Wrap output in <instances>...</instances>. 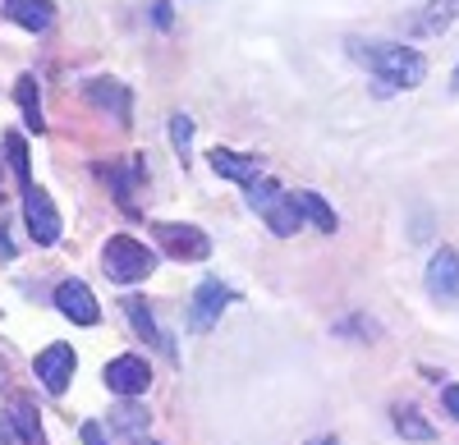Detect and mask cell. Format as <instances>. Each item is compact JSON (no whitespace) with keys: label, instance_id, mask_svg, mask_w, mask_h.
<instances>
[{"label":"cell","instance_id":"cell-1","mask_svg":"<svg viewBox=\"0 0 459 445\" xmlns=\"http://www.w3.org/2000/svg\"><path fill=\"white\" fill-rule=\"evenodd\" d=\"M350 56L377 73L381 92H391V88H418V83L428 79V60L418 56L413 47H404V42H350Z\"/></svg>","mask_w":459,"mask_h":445},{"label":"cell","instance_id":"cell-2","mask_svg":"<svg viewBox=\"0 0 459 445\" xmlns=\"http://www.w3.org/2000/svg\"><path fill=\"white\" fill-rule=\"evenodd\" d=\"M157 257H152L147 244H138L134 235H110L106 248H101V271L115 280V285H138L152 276Z\"/></svg>","mask_w":459,"mask_h":445},{"label":"cell","instance_id":"cell-3","mask_svg":"<svg viewBox=\"0 0 459 445\" xmlns=\"http://www.w3.org/2000/svg\"><path fill=\"white\" fill-rule=\"evenodd\" d=\"M248 207L272 226V235H281V239H290L299 226H303V211H299V202H294V193H285L276 179H257V184H248Z\"/></svg>","mask_w":459,"mask_h":445},{"label":"cell","instance_id":"cell-4","mask_svg":"<svg viewBox=\"0 0 459 445\" xmlns=\"http://www.w3.org/2000/svg\"><path fill=\"white\" fill-rule=\"evenodd\" d=\"M23 220H28L32 244L51 248V244L60 239V211H56L51 193H47V189H37V184H28V189H23Z\"/></svg>","mask_w":459,"mask_h":445},{"label":"cell","instance_id":"cell-5","mask_svg":"<svg viewBox=\"0 0 459 445\" xmlns=\"http://www.w3.org/2000/svg\"><path fill=\"white\" fill-rule=\"evenodd\" d=\"M230 304H235V289L221 285V280H203V285L194 289V299H188V330H194V336L212 330Z\"/></svg>","mask_w":459,"mask_h":445},{"label":"cell","instance_id":"cell-6","mask_svg":"<svg viewBox=\"0 0 459 445\" xmlns=\"http://www.w3.org/2000/svg\"><path fill=\"white\" fill-rule=\"evenodd\" d=\"M152 235H157V244L175 257V262H203V257L212 252V239H207L198 226H175V220H157V226H152Z\"/></svg>","mask_w":459,"mask_h":445},{"label":"cell","instance_id":"cell-7","mask_svg":"<svg viewBox=\"0 0 459 445\" xmlns=\"http://www.w3.org/2000/svg\"><path fill=\"white\" fill-rule=\"evenodd\" d=\"M74 349L69 345H47L42 354L32 358V372H37V381H42L51 395H65L69 390V377H74Z\"/></svg>","mask_w":459,"mask_h":445},{"label":"cell","instance_id":"cell-8","mask_svg":"<svg viewBox=\"0 0 459 445\" xmlns=\"http://www.w3.org/2000/svg\"><path fill=\"white\" fill-rule=\"evenodd\" d=\"M106 386L115 390V395H143L147 386H152V367H147V358H138V354H120V358H110L106 363Z\"/></svg>","mask_w":459,"mask_h":445},{"label":"cell","instance_id":"cell-9","mask_svg":"<svg viewBox=\"0 0 459 445\" xmlns=\"http://www.w3.org/2000/svg\"><path fill=\"white\" fill-rule=\"evenodd\" d=\"M428 294L437 304H459V252L437 248L428 262Z\"/></svg>","mask_w":459,"mask_h":445},{"label":"cell","instance_id":"cell-10","mask_svg":"<svg viewBox=\"0 0 459 445\" xmlns=\"http://www.w3.org/2000/svg\"><path fill=\"white\" fill-rule=\"evenodd\" d=\"M56 308H60L74 326H97V321H101V308H97L92 289H88L83 280H65V285L56 289Z\"/></svg>","mask_w":459,"mask_h":445},{"label":"cell","instance_id":"cell-11","mask_svg":"<svg viewBox=\"0 0 459 445\" xmlns=\"http://www.w3.org/2000/svg\"><path fill=\"white\" fill-rule=\"evenodd\" d=\"M83 97L97 106V110H110L120 124H129V110H134V97L125 83H115V79H88L83 83Z\"/></svg>","mask_w":459,"mask_h":445},{"label":"cell","instance_id":"cell-12","mask_svg":"<svg viewBox=\"0 0 459 445\" xmlns=\"http://www.w3.org/2000/svg\"><path fill=\"white\" fill-rule=\"evenodd\" d=\"M207 161H212V170H216V175L244 184V189L262 179V157H244V152H230V147H212Z\"/></svg>","mask_w":459,"mask_h":445},{"label":"cell","instance_id":"cell-13","mask_svg":"<svg viewBox=\"0 0 459 445\" xmlns=\"http://www.w3.org/2000/svg\"><path fill=\"white\" fill-rule=\"evenodd\" d=\"M0 10H5V19L19 23L23 32H47L56 23V5H51V0H5Z\"/></svg>","mask_w":459,"mask_h":445},{"label":"cell","instance_id":"cell-14","mask_svg":"<svg viewBox=\"0 0 459 445\" xmlns=\"http://www.w3.org/2000/svg\"><path fill=\"white\" fill-rule=\"evenodd\" d=\"M455 19H459V0H428V5L409 19V32H413V37H437V32H446Z\"/></svg>","mask_w":459,"mask_h":445},{"label":"cell","instance_id":"cell-15","mask_svg":"<svg viewBox=\"0 0 459 445\" xmlns=\"http://www.w3.org/2000/svg\"><path fill=\"white\" fill-rule=\"evenodd\" d=\"M5 423L14 427V436H19L23 445H42V423H37L32 399L14 395V399H10V409H5Z\"/></svg>","mask_w":459,"mask_h":445},{"label":"cell","instance_id":"cell-16","mask_svg":"<svg viewBox=\"0 0 459 445\" xmlns=\"http://www.w3.org/2000/svg\"><path fill=\"white\" fill-rule=\"evenodd\" d=\"M14 101H19V110H23V124H28L32 133H42V129H47V120H42V92H37L32 73H23V79L14 83Z\"/></svg>","mask_w":459,"mask_h":445},{"label":"cell","instance_id":"cell-17","mask_svg":"<svg viewBox=\"0 0 459 445\" xmlns=\"http://www.w3.org/2000/svg\"><path fill=\"white\" fill-rule=\"evenodd\" d=\"M391 423H395V432L404 436V441H418V445H428L437 432H432V423L423 418V414H418L413 409V404H395V409H391Z\"/></svg>","mask_w":459,"mask_h":445},{"label":"cell","instance_id":"cell-18","mask_svg":"<svg viewBox=\"0 0 459 445\" xmlns=\"http://www.w3.org/2000/svg\"><path fill=\"white\" fill-rule=\"evenodd\" d=\"M294 202H299V211L308 216L317 230H326V235L335 230V211L326 207V198H322V193H313V189H299V193H294Z\"/></svg>","mask_w":459,"mask_h":445},{"label":"cell","instance_id":"cell-19","mask_svg":"<svg viewBox=\"0 0 459 445\" xmlns=\"http://www.w3.org/2000/svg\"><path fill=\"white\" fill-rule=\"evenodd\" d=\"M101 175L110 179V189H115V198H120L125 207H134V198H129V193L138 189V179H143V161L134 157V161H129L125 170H120V166H110V170H101Z\"/></svg>","mask_w":459,"mask_h":445},{"label":"cell","instance_id":"cell-20","mask_svg":"<svg viewBox=\"0 0 459 445\" xmlns=\"http://www.w3.org/2000/svg\"><path fill=\"white\" fill-rule=\"evenodd\" d=\"M125 312H129V321H134V330H138V340H152V345L161 340V336H157V321H152V312L143 308V299H134V294H129Z\"/></svg>","mask_w":459,"mask_h":445},{"label":"cell","instance_id":"cell-21","mask_svg":"<svg viewBox=\"0 0 459 445\" xmlns=\"http://www.w3.org/2000/svg\"><path fill=\"white\" fill-rule=\"evenodd\" d=\"M5 152H10V166H14L19 184L28 189V184H32V175H28V147H23V138H19V133H5Z\"/></svg>","mask_w":459,"mask_h":445},{"label":"cell","instance_id":"cell-22","mask_svg":"<svg viewBox=\"0 0 459 445\" xmlns=\"http://www.w3.org/2000/svg\"><path fill=\"white\" fill-rule=\"evenodd\" d=\"M115 432H147V409H138V404H125V409H115Z\"/></svg>","mask_w":459,"mask_h":445},{"label":"cell","instance_id":"cell-23","mask_svg":"<svg viewBox=\"0 0 459 445\" xmlns=\"http://www.w3.org/2000/svg\"><path fill=\"white\" fill-rule=\"evenodd\" d=\"M188 138H194V120H188V116H175V120H170V142H175V152H179L184 166H188Z\"/></svg>","mask_w":459,"mask_h":445},{"label":"cell","instance_id":"cell-24","mask_svg":"<svg viewBox=\"0 0 459 445\" xmlns=\"http://www.w3.org/2000/svg\"><path fill=\"white\" fill-rule=\"evenodd\" d=\"M152 19H157V28H170V5L166 0H152Z\"/></svg>","mask_w":459,"mask_h":445},{"label":"cell","instance_id":"cell-25","mask_svg":"<svg viewBox=\"0 0 459 445\" xmlns=\"http://www.w3.org/2000/svg\"><path fill=\"white\" fill-rule=\"evenodd\" d=\"M441 399H446V409H450V418L459 423V386H446V395H441Z\"/></svg>","mask_w":459,"mask_h":445},{"label":"cell","instance_id":"cell-26","mask_svg":"<svg viewBox=\"0 0 459 445\" xmlns=\"http://www.w3.org/2000/svg\"><path fill=\"white\" fill-rule=\"evenodd\" d=\"M83 445H106V436H101L97 423H83Z\"/></svg>","mask_w":459,"mask_h":445},{"label":"cell","instance_id":"cell-27","mask_svg":"<svg viewBox=\"0 0 459 445\" xmlns=\"http://www.w3.org/2000/svg\"><path fill=\"white\" fill-rule=\"evenodd\" d=\"M0 252H5V257L14 252V244H10V235H5V226H0Z\"/></svg>","mask_w":459,"mask_h":445},{"label":"cell","instance_id":"cell-28","mask_svg":"<svg viewBox=\"0 0 459 445\" xmlns=\"http://www.w3.org/2000/svg\"><path fill=\"white\" fill-rule=\"evenodd\" d=\"M450 92H459V64H455V73H450Z\"/></svg>","mask_w":459,"mask_h":445},{"label":"cell","instance_id":"cell-29","mask_svg":"<svg viewBox=\"0 0 459 445\" xmlns=\"http://www.w3.org/2000/svg\"><path fill=\"white\" fill-rule=\"evenodd\" d=\"M313 445H340V441H335V436H322V441H313Z\"/></svg>","mask_w":459,"mask_h":445},{"label":"cell","instance_id":"cell-30","mask_svg":"<svg viewBox=\"0 0 459 445\" xmlns=\"http://www.w3.org/2000/svg\"><path fill=\"white\" fill-rule=\"evenodd\" d=\"M138 445H157V441H147V436H143V441H138Z\"/></svg>","mask_w":459,"mask_h":445},{"label":"cell","instance_id":"cell-31","mask_svg":"<svg viewBox=\"0 0 459 445\" xmlns=\"http://www.w3.org/2000/svg\"><path fill=\"white\" fill-rule=\"evenodd\" d=\"M0 193H5V189H0Z\"/></svg>","mask_w":459,"mask_h":445}]
</instances>
